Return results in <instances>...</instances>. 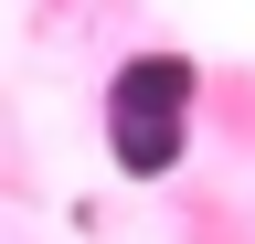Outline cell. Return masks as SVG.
Here are the masks:
<instances>
[{"label":"cell","instance_id":"cell-1","mask_svg":"<svg viewBox=\"0 0 255 244\" xmlns=\"http://www.w3.org/2000/svg\"><path fill=\"white\" fill-rule=\"evenodd\" d=\"M181 117H191V64L181 53H138L117 85H107V138H117V170L159 180L181 160Z\"/></svg>","mask_w":255,"mask_h":244}]
</instances>
